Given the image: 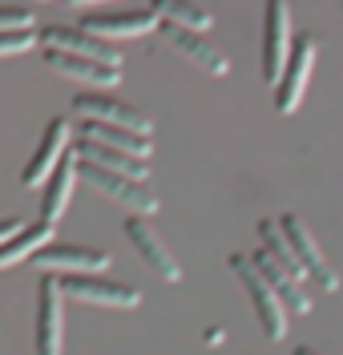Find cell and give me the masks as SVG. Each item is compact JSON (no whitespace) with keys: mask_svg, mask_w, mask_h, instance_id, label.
I'll return each instance as SVG.
<instances>
[{"mask_svg":"<svg viewBox=\"0 0 343 355\" xmlns=\"http://www.w3.org/2000/svg\"><path fill=\"white\" fill-rule=\"evenodd\" d=\"M125 239H130V246L137 250V259L150 266L154 275H161L166 283H178L182 279V266H178V259H174V250L161 243V234L150 226V218H125Z\"/></svg>","mask_w":343,"mask_h":355,"instance_id":"obj_11","label":"cell"},{"mask_svg":"<svg viewBox=\"0 0 343 355\" xmlns=\"http://www.w3.org/2000/svg\"><path fill=\"white\" fill-rule=\"evenodd\" d=\"M69 4H101V0H69Z\"/></svg>","mask_w":343,"mask_h":355,"instance_id":"obj_27","label":"cell"},{"mask_svg":"<svg viewBox=\"0 0 343 355\" xmlns=\"http://www.w3.org/2000/svg\"><path fill=\"white\" fill-rule=\"evenodd\" d=\"M315 49L319 41L311 37V33H303L295 37L291 44V61L283 69V81L274 85V110L279 113H295L299 101H303V93H307V77H311V69H315Z\"/></svg>","mask_w":343,"mask_h":355,"instance_id":"obj_8","label":"cell"},{"mask_svg":"<svg viewBox=\"0 0 343 355\" xmlns=\"http://www.w3.org/2000/svg\"><path fill=\"white\" fill-rule=\"evenodd\" d=\"M41 275H101L109 266V254L97 246H69V243H53L45 246L37 259Z\"/></svg>","mask_w":343,"mask_h":355,"instance_id":"obj_12","label":"cell"},{"mask_svg":"<svg viewBox=\"0 0 343 355\" xmlns=\"http://www.w3.org/2000/svg\"><path fill=\"white\" fill-rule=\"evenodd\" d=\"M295 355H319L315 347H295Z\"/></svg>","mask_w":343,"mask_h":355,"instance_id":"obj_26","label":"cell"},{"mask_svg":"<svg viewBox=\"0 0 343 355\" xmlns=\"http://www.w3.org/2000/svg\"><path fill=\"white\" fill-rule=\"evenodd\" d=\"M57 243V222H28L17 239H8V243L0 246V270H8V266H21L24 259H37L45 246Z\"/></svg>","mask_w":343,"mask_h":355,"instance_id":"obj_17","label":"cell"},{"mask_svg":"<svg viewBox=\"0 0 343 355\" xmlns=\"http://www.w3.org/2000/svg\"><path fill=\"white\" fill-rule=\"evenodd\" d=\"M150 8L158 12L161 24H178V28H190V33H206L214 24V17L198 4H190V0H150Z\"/></svg>","mask_w":343,"mask_h":355,"instance_id":"obj_21","label":"cell"},{"mask_svg":"<svg viewBox=\"0 0 343 355\" xmlns=\"http://www.w3.org/2000/svg\"><path fill=\"white\" fill-rule=\"evenodd\" d=\"M73 186H77V154H69L57 170H53V178L45 182V202H41V218L45 222H57L61 214H65L69 198H73Z\"/></svg>","mask_w":343,"mask_h":355,"instance_id":"obj_19","label":"cell"},{"mask_svg":"<svg viewBox=\"0 0 343 355\" xmlns=\"http://www.w3.org/2000/svg\"><path fill=\"white\" fill-rule=\"evenodd\" d=\"M41 28H12V33H0V57H12V53H28V49H37L41 37H37Z\"/></svg>","mask_w":343,"mask_h":355,"instance_id":"obj_22","label":"cell"},{"mask_svg":"<svg viewBox=\"0 0 343 355\" xmlns=\"http://www.w3.org/2000/svg\"><path fill=\"white\" fill-rule=\"evenodd\" d=\"M291 0L263 4V81L279 85L283 69L291 61Z\"/></svg>","mask_w":343,"mask_h":355,"instance_id":"obj_3","label":"cell"},{"mask_svg":"<svg viewBox=\"0 0 343 355\" xmlns=\"http://www.w3.org/2000/svg\"><path fill=\"white\" fill-rule=\"evenodd\" d=\"M73 154L81 157V162L101 166V170L134 178V182H146V178H150V162H141V157H134V154H121L114 146H101V141H93V137H77V141H73Z\"/></svg>","mask_w":343,"mask_h":355,"instance_id":"obj_15","label":"cell"},{"mask_svg":"<svg viewBox=\"0 0 343 355\" xmlns=\"http://www.w3.org/2000/svg\"><path fill=\"white\" fill-rule=\"evenodd\" d=\"M206 343H210V347H214V343H222V331H218V327H210V331H206Z\"/></svg>","mask_w":343,"mask_h":355,"instance_id":"obj_25","label":"cell"},{"mask_svg":"<svg viewBox=\"0 0 343 355\" xmlns=\"http://www.w3.org/2000/svg\"><path fill=\"white\" fill-rule=\"evenodd\" d=\"M45 65L61 77H73V81H89V85H117L121 81V69L117 65H101V61H89V57H73V53H57V49H45Z\"/></svg>","mask_w":343,"mask_h":355,"instance_id":"obj_16","label":"cell"},{"mask_svg":"<svg viewBox=\"0 0 343 355\" xmlns=\"http://www.w3.org/2000/svg\"><path fill=\"white\" fill-rule=\"evenodd\" d=\"M230 270L238 275V283L251 295L254 315H258V323H263V335H267V339H283V335H287V303H283L279 291L263 279V270L254 266V259L251 254H230Z\"/></svg>","mask_w":343,"mask_h":355,"instance_id":"obj_1","label":"cell"},{"mask_svg":"<svg viewBox=\"0 0 343 355\" xmlns=\"http://www.w3.org/2000/svg\"><path fill=\"white\" fill-rule=\"evenodd\" d=\"M73 113L81 121H97V125H117V130L130 133H146L150 137V113H141L137 105H125V101H114V97H101V93H77L73 97Z\"/></svg>","mask_w":343,"mask_h":355,"instance_id":"obj_7","label":"cell"},{"mask_svg":"<svg viewBox=\"0 0 343 355\" xmlns=\"http://www.w3.org/2000/svg\"><path fill=\"white\" fill-rule=\"evenodd\" d=\"M161 37L170 41V49H178L186 61H194V65L202 69V73H210V77H227L230 73L227 53L214 49L202 33H190V28H178V24H161Z\"/></svg>","mask_w":343,"mask_h":355,"instance_id":"obj_14","label":"cell"},{"mask_svg":"<svg viewBox=\"0 0 343 355\" xmlns=\"http://www.w3.org/2000/svg\"><path fill=\"white\" fill-rule=\"evenodd\" d=\"M77 178H85V186H93L97 194H105L109 202H117L121 210H134L137 218L158 214V194H154L146 182L121 178V174H114V170L93 166V162H81V157H77Z\"/></svg>","mask_w":343,"mask_h":355,"instance_id":"obj_2","label":"cell"},{"mask_svg":"<svg viewBox=\"0 0 343 355\" xmlns=\"http://www.w3.org/2000/svg\"><path fill=\"white\" fill-rule=\"evenodd\" d=\"M61 291L77 303H89V307H117L130 311L141 303V291L130 283H109V279H97V275H61Z\"/></svg>","mask_w":343,"mask_h":355,"instance_id":"obj_9","label":"cell"},{"mask_svg":"<svg viewBox=\"0 0 343 355\" xmlns=\"http://www.w3.org/2000/svg\"><path fill=\"white\" fill-rule=\"evenodd\" d=\"M279 226H283L287 243H291V250H295V259L303 263V270H307V279H311L319 291H340V275H335L331 263L323 259V250H319V243H315V234L307 230V222L299 218V214H283Z\"/></svg>","mask_w":343,"mask_h":355,"instance_id":"obj_6","label":"cell"},{"mask_svg":"<svg viewBox=\"0 0 343 355\" xmlns=\"http://www.w3.org/2000/svg\"><path fill=\"white\" fill-rule=\"evenodd\" d=\"M12 28H37V17L28 8H0V33H12Z\"/></svg>","mask_w":343,"mask_h":355,"instance_id":"obj_23","label":"cell"},{"mask_svg":"<svg viewBox=\"0 0 343 355\" xmlns=\"http://www.w3.org/2000/svg\"><path fill=\"white\" fill-rule=\"evenodd\" d=\"M41 37V53L45 49H57V53H73V57H89V61H101V65H117L121 69V49L114 41H101L85 28H73V24H49L37 33Z\"/></svg>","mask_w":343,"mask_h":355,"instance_id":"obj_4","label":"cell"},{"mask_svg":"<svg viewBox=\"0 0 343 355\" xmlns=\"http://www.w3.org/2000/svg\"><path fill=\"white\" fill-rule=\"evenodd\" d=\"M81 28L101 41H125V37H141V33L161 28V21L154 8H125V12H93L81 21Z\"/></svg>","mask_w":343,"mask_h":355,"instance_id":"obj_13","label":"cell"},{"mask_svg":"<svg viewBox=\"0 0 343 355\" xmlns=\"http://www.w3.org/2000/svg\"><path fill=\"white\" fill-rule=\"evenodd\" d=\"M73 154V125H69V117H53L45 125V137H41V146H37V154L28 157V166H24L21 174V186H45L53 170Z\"/></svg>","mask_w":343,"mask_h":355,"instance_id":"obj_5","label":"cell"},{"mask_svg":"<svg viewBox=\"0 0 343 355\" xmlns=\"http://www.w3.org/2000/svg\"><path fill=\"white\" fill-rule=\"evenodd\" d=\"M21 230H24V226H21L17 218H0V246L8 243V239H17Z\"/></svg>","mask_w":343,"mask_h":355,"instance_id":"obj_24","label":"cell"},{"mask_svg":"<svg viewBox=\"0 0 343 355\" xmlns=\"http://www.w3.org/2000/svg\"><path fill=\"white\" fill-rule=\"evenodd\" d=\"M81 137H93V141H101V146H114V150L134 154V157H141V162H150V154H154V146H150L146 133H130V130H117V125L81 121Z\"/></svg>","mask_w":343,"mask_h":355,"instance_id":"obj_20","label":"cell"},{"mask_svg":"<svg viewBox=\"0 0 343 355\" xmlns=\"http://www.w3.org/2000/svg\"><path fill=\"white\" fill-rule=\"evenodd\" d=\"M65 335V291L61 279L45 275L37 287V355H61Z\"/></svg>","mask_w":343,"mask_h":355,"instance_id":"obj_10","label":"cell"},{"mask_svg":"<svg viewBox=\"0 0 343 355\" xmlns=\"http://www.w3.org/2000/svg\"><path fill=\"white\" fill-rule=\"evenodd\" d=\"M251 259H254V266L263 270V279H267V283L279 291V299L287 303V311H295V315H307V311H311V295H307V287H303V283H295V279H291L283 266L274 263V259L267 254V250H263V246L254 250Z\"/></svg>","mask_w":343,"mask_h":355,"instance_id":"obj_18","label":"cell"}]
</instances>
